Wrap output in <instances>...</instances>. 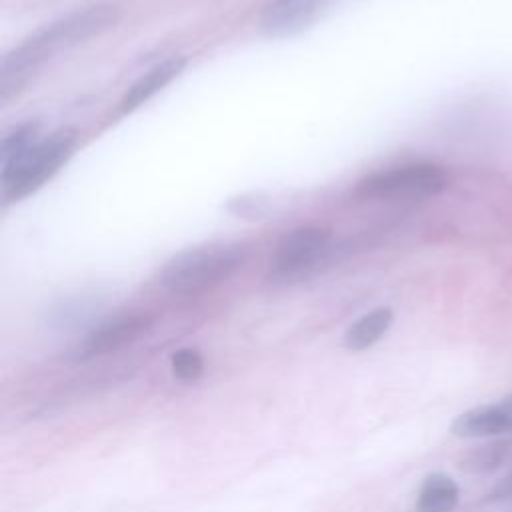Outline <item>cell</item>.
Here are the masks:
<instances>
[{
	"mask_svg": "<svg viewBox=\"0 0 512 512\" xmlns=\"http://www.w3.org/2000/svg\"><path fill=\"white\" fill-rule=\"evenodd\" d=\"M120 8L94 4L68 12L66 16L38 28L22 44L2 56L0 62V100L6 104L32 76V72L52 58L92 36L106 32L120 20Z\"/></svg>",
	"mask_w": 512,
	"mask_h": 512,
	"instance_id": "obj_1",
	"label": "cell"
},
{
	"mask_svg": "<svg viewBox=\"0 0 512 512\" xmlns=\"http://www.w3.org/2000/svg\"><path fill=\"white\" fill-rule=\"evenodd\" d=\"M248 248L240 242H212L194 246L172 256L160 284L174 294H196L226 282L246 260Z\"/></svg>",
	"mask_w": 512,
	"mask_h": 512,
	"instance_id": "obj_2",
	"label": "cell"
},
{
	"mask_svg": "<svg viewBox=\"0 0 512 512\" xmlns=\"http://www.w3.org/2000/svg\"><path fill=\"white\" fill-rule=\"evenodd\" d=\"M76 144V130L60 128L50 136L38 138L24 152L0 164V194L4 204L18 202L36 192L68 162Z\"/></svg>",
	"mask_w": 512,
	"mask_h": 512,
	"instance_id": "obj_3",
	"label": "cell"
},
{
	"mask_svg": "<svg viewBox=\"0 0 512 512\" xmlns=\"http://www.w3.org/2000/svg\"><path fill=\"white\" fill-rule=\"evenodd\" d=\"M332 232L322 226H300L288 232L270 262V280L276 284H294L316 274L330 262Z\"/></svg>",
	"mask_w": 512,
	"mask_h": 512,
	"instance_id": "obj_4",
	"label": "cell"
},
{
	"mask_svg": "<svg viewBox=\"0 0 512 512\" xmlns=\"http://www.w3.org/2000/svg\"><path fill=\"white\" fill-rule=\"evenodd\" d=\"M448 186V174L436 164H404L374 172L356 186L364 200H420L440 194Z\"/></svg>",
	"mask_w": 512,
	"mask_h": 512,
	"instance_id": "obj_5",
	"label": "cell"
},
{
	"mask_svg": "<svg viewBox=\"0 0 512 512\" xmlns=\"http://www.w3.org/2000/svg\"><path fill=\"white\" fill-rule=\"evenodd\" d=\"M332 0H272L258 18V28L270 38H286L310 28Z\"/></svg>",
	"mask_w": 512,
	"mask_h": 512,
	"instance_id": "obj_6",
	"label": "cell"
},
{
	"mask_svg": "<svg viewBox=\"0 0 512 512\" xmlns=\"http://www.w3.org/2000/svg\"><path fill=\"white\" fill-rule=\"evenodd\" d=\"M152 324V318L142 312H132V314H122L112 320H106L98 324L82 342L80 356L82 358H92L100 354H110L116 352L132 342H136L140 336L148 332Z\"/></svg>",
	"mask_w": 512,
	"mask_h": 512,
	"instance_id": "obj_7",
	"label": "cell"
},
{
	"mask_svg": "<svg viewBox=\"0 0 512 512\" xmlns=\"http://www.w3.org/2000/svg\"><path fill=\"white\" fill-rule=\"evenodd\" d=\"M450 432L458 438H500L512 434V394L494 404H482L458 414Z\"/></svg>",
	"mask_w": 512,
	"mask_h": 512,
	"instance_id": "obj_8",
	"label": "cell"
},
{
	"mask_svg": "<svg viewBox=\"0 0 512 512\" xmlns=\"http://www.w3.org/2000/svg\"><path fill=\"white\" fill-rule=\"evenodd\" d=\"M188 60L184 56H172L156 66H152L148 72H144L122 96L120 100V112L128 114L136 108H140L144 102H148L154 94H158L166 84H170L184 68Z\"/></svg>",
	"mask_w": 512,
	"mask_h": 512,
	"instance_id": "obj_9",
	"label": "cell"
},
{
	"mask_svg": "<svg viewBox=\"0 0 512 512\" xmlns=\"http://www.w3.org/2000/svg\"><path fill=\"white\" fill-rule=\"evenodd\" d=\"M460 500L458 484L442 472L428 474L416 496L418 512H452Z\"/></svg>",
	"mask_w": 512,
	"mask_h": 512,
	"instance_id": "obj_10",
	"label": "cell"
},
{
	"mask_svg": "<svg viewBox=\"0 0 512 512\" xmlns=\"http://www.w3.org/2000/svg\"><path fill=\"white\" fill-rule=\"evenodd\" d=\"M394 320V312L388 306L374 308L372 312L360 316L344 334V346L348 350L360 352L378 342L390 328Z\"/></svg>",
	"mask_w": 512,
	"mask_h": 512,
	"instance_id": "obj_11",
	"label": "cell"
},
{
	"mask_svg": "<svg viewBox=\"0 0 512 512\" xmlns=\"http://www.w3.org/2000/svg\"><path fill=\"white\" fill-rule=\"evenodd\" d=\"M512 454V442L506 438L488 440L470 448L458 462V468L466 474H490L502 468Z\"/></svg>",
	"mask_w": 512,
	"mask_h": 512,
	"instance_id": "obj_12",
	"label": "cell"
},
{
	"mask_svg": "<svg viewBox=\"0 0 512 512\" xmlns=\"http://www.w3.org/2000/svg\"><path fill=\"white\" fill-rule=\"evenodd\" d=\"M38 132H40L38 122H26L14 128L10 134H6L0 146V164L12 160L20 152H24L28 146H32L38 140Z\"/></svg>",
	"mask_w": 512,
	"mask_h": 512,
	"instance_id": "obj_13",
	"label": "cell"
},
{
	"mask_svg": "<svg viewBox=\"0 0 512 512\" xmlns=\"http://www.w3.org/2000/svg\"><path fill=\"white\" fill-rule=\"evenodd\" d=\"M172 374L182 382H194L204 372V358L196 348H180L170 360Z\"/></svg>",
	"mask_w": 512,
	"mask_h": 512,
	"instance_id": "obj_14",
	"label": "cell"
},
{
	"mask_svg": "<svg viewBox=\"0 0 512 512\" xmlns=\"http://www.w3.org/2000/svg\"><path fill=\"white\" fill-rule=\"evenodd\" d=\"M490 500H512V472L504 476L488 494Z\"/></svg>",
	"mask_w": 512,
	"mask_h": 512,
	"instance_id": "obj_15",
	"label": "cell"
}]
</instances>
